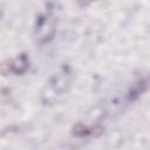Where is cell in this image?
Returning a JSON list of instances; mask_svg holds the SVG:
<instances>
[{
	"instance_id": "1",
	"label": "cell",
	"mask_w": 150,
	"mask_h": 150,
	"mask_svg": "<svg viewBox=\"0 0 150 150\" xmlns=\"http://www.w3.org/2000/svg\"><path fill=\"white\" fill-rule=\"evenodd\" d=\"M55 32V18L50 13H43L39 16L35 27V38L39 43L48 42Z\"/></svg>"
},
{
	"instance_id": "2",
	"label": "cell",
	"mask_w": 150,
	"mask_h": 150,
	"mask_svg": "<svg viewBox=\"0 0 150 150\" xmlns=\"http://www.w3.org/2000/svg\"><path fill=\"white\" fill-rule=\"evenodd\" d=\"M28 64L29 62L27 56L25 54H21V55H18L16 57L4 61L0 64V73L4 75H8V74L21 75L27 70Z\"/></svg>"
}]
</instances>
